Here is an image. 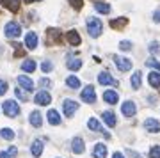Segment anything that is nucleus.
<instances>
[{
	"mask_svg": "<svg viewBox=\"0 0 160 158\" xmlns=\"http://www.w3.org/2000/svg\"><path fill=\"white\" fill-rule=\"evenodd\" d=\"M46 119H48V123H50L52 126H57V124H61V114H59L55 108L48 110V114H46Z\"/></svg>",
	"mask_w": 160,
	"mask_h": 158,
	"instance_id": "aec40b11",
	"label": "nucleus"
},
{
	"mask_svg": "<svg viewBox=\"0 0 160 158\" xmlns=\"http://www.w3.org/2000/svg\"><path fill=\"white\" fill-rule=\"evenodd\" d=\"M62 108H64V116L71 119V117L75 116V112L78 110V103H77V101H73V100H64Z\"/></svg>",
	"mask_w": 160,
	"mask_h": 158,
	"instance_id": "423d86ee",
	"label": "nucleus"
},
{
	"mask_svg": "<svg viewBox=\"0 0 160 158\" xmlns=\"http://www.w3.org/2000/svg\"><path fill=\"white\" fill-rule=\"evenodd\" d=\"M29 123L34 126V128H39L41 124H43V116H41L39 110H34V112H30L29 116Z\"/></svg>",
	"mask_w": 160,
	"mask_h": 158,
	"instance_id": "a211bd4d",
	"label": "nucleus"
},
{
	"mask_svg": "<svg viewBox=\"0 0 160 158\" xmlns=\"http://www.w3.org/2000/svg\"><path fill=\"white\" fill-rule=\"evenodd\" d=\"M153 20H155L157 23H160V9H157V11L153 12Z\"/></svg>",
	"mask_w": 160,
	"mask_h": 158,
	"instance_id": "37998d69",
	"label": "nucleus"
},
{
	"mask_svg": "<svg viewBox=\"0 0 160 158\" xmlns=\"http://www.w3.org/2000/svg\"><path fill=\"white\" fill-rule=\"evenodd\" d=\"M66 39H68L69 45H73V46H78L80 43H82V37L78 36L77 30H68V32H66Z\"/></svg>",
	"mask_w": 160,
	"mask_h": 158,
	"instance_id": "6ab92c4d",
	"label": "nucleus"
},
{
	"mask_svg": "<svg viewBox=\"0 0 160 158\" xmlns=\"http://www.w3.org/2000/svg\"><path fill=\"white\" fill-rule=\"evenodd\" d=\"M98 82H100L102 85H116L118 84V82L112 78V75L107 73V71H102V73L98 75Z\"/></svg>",
	"mask_w": 160,
	"mask_h": 158,
	"instance_id": "f3484780",
	"label": "nucleus"
},
{
	"mask_svg": "<svg viewBox=\"0 0 160 158\" xmlns=\"http://www.w3.org/2000/svg\"><path fill=\"white\" fill-rule=\"evenodd\" d=\"M133 48V43L132 41H121L119 43V50L121 52H130Z\"/></svg>",
	"mask_w": 160,
	"mask_h": 158,
	"instance_id": "473e14b6",
	"label": "nucleus"
},
{
	"mask_svg": "<svg viewBox=\"0 0 160 158\" xmlns=\"http://www.w3.org/2000/svg\"><path fill=\"white\" fill-rule=\"evenodd\" d=\"M121 112H123L125 117H133L135 112H137V107H135V103L132 101V100H126L123 103V107H121Z\"/></svg>",
	"mask_w": 160,
	"mask_h": 158,
	"instance_id": "0eeeda50",
	"label": "nucleus"
},
{
	"mask_svg": "<svg viewBox=\"0 0 160 158\" xmlns=\"http://www.w3.org/2000/svg\"><path fill=\"white\" fill-rule=\"evenodd\" d=\"M103 101L109 103V105H116V103L119 101V94H118L116 91H112V89L105 91V92H103Z\"/></svg>",
	"mask_w": 160,
	"mask_h": 158,
	"instance_id": "4468645a",
	"label": "nucleus"
},
{
	"mask_svg": "<svg viewBox=\"0 0 160 158\" xmlns=\"http://www.w3.org/2000/svg\"><path fill=\"white\" fill-rule=\"evenodd\" d=\"M50 85H52V80L50 78H41L39 80V87H41V89H43V87H45V89H48Z\"/></svg>",
	"mask_w": 160,
	"mask_h": 158,
	"instance_id": "ea45409f",
	"label": "nucleus"
},
{
	"mask_svg": "<svg viewBox=\"0 0 160 158\" xmlns=\"http://www.w3.org/2000/svg\"><path fill=\"white\" fill-rule=\"evenodd\" d=\"M14 50H16V52H14V57H23V55H25V50H23L20 45H14Z\"/></svg>",
	"mask_w": 160,
	"mask_h": 158,
	"instance_id": "a19ab883",
	"label": "nucleus"
},
{
	"mask_svg": "<svg viewBox=\"0 0 160 158\" xmlns=\"http://www.w3.org/2000/svg\"><path fill=\"white\" fill-rule=\"evenodd\" d=\"M71 151L75 155H82V153L86 151V144L82 141V137H73V141H71Z\"/></svg>",
	"mask_w": 160,
	"mask_h": 158,
	"instance_id": "9d476101",
	"label": "nucleus"
},
{
	"mask_svg": "<svg viewBox=\"0 0 160 158\" xmlns=\"http://www.w3.org/2000/svg\"><path fill=\"white\" fill-rule=\"evenodd\" d=\"M141 77H142V71H135L132 75V89H141Z\"/></svg>",
	"mask_w": 160,
	"mask_h": 158,
	"instance_id": "a878e982",
	"label": "nucleus"
},
{
	"mask_svg": "<svg viewBox=\"0 0 160 158\" xmlns=\"http://www.w3.org/2000/svg\"><path fill=\"white\" fill-rule=\"evenodd\" d=\"M36 105H39V107H46V105H50L52 103V96L50 92H46V91H41V92H38L34 98Z\"/></svg>",
	"mask_w": 160,
	"mask_h": 158,
	"instance_id": "6e6552de",
	"label": "nucleus"
},
{
	"mask_svg": "<svg viewBox=\"0 0 160 158\" xmlns=\"http://www.w3.org/2000/svg\"><path fill=\"white\" fill-rule=\"evenodd\" d=\"M2 2H4V0H0V4H2Z\"/></svg>",
	"mask_w": 160,
	"mask_h": 158,
	"instance_id": "de8ad7c7",
	"label": "nucleus"
},
{
	"mask_svg": "<svg viewBox=\"0 0 160 158\" xmlns=\"http://www.w3.org/2000/svg\"><path fill=\"white\" fill-rule=\"evenodd\" d=\"M102 119L105 121V124H107L109 128H114L116 123H118V119H116V114L112 112V110H105V112L102 114Z\"/></svg>",
	"mask_w": 160,
	"mask_h": 158,
	"instance_id": "dca6fc26",
	"label": "nucleus"
},
{
	"mask_svg": "<svg viewBox=\"0 0 160 158\" xmlns=\"http://www.w3.org/2000/svg\"><path fill=\"white\" fill-rule=\"evenodd\" d=\"M92 156L94 158H107V147L105 144H96L92 149Z\"/></svg>",
	"mask_w": 160,
	"mask_h": 158,
	"instance_id": "393cba45",
	"label": "nucleus"
},
{
	"mask_svg": "<svg viewBox=\"0 0 160 158\" xmlns=\"http://www.w3.org/2000/svg\"><path fill=\"white\" fill-rule=\"evenodd\" d=\"M14 94H16L18 100H22V101H29V94H25L23 89H14Z\"/></svg>",
	"mask_w": 160,
	"mask_h": 158,
	"instance_id": "c9c22d12",
	"label": "nucleus"
},
{
	"mask_svg": "<svg viewBox=\"0 0 160 158\" xmlns=\"http://www.w3.org/2000/svg\"><path fill=\"white\" fill-rule=\"evenodd\" d=\"M0 135H2V139H6V141H12L14 139V131L9 130V128H2L0 130Z\"/></svg>",
	"mask_w": 160,
	"mask_h": 158,
	"instance_id": "2f4dec72",
	"label": "nucleus"
},
{
	"mask_svg": "<svg viewBox=\"0 0 160 158\" xmlns=\"http://www.w3.org/2000/svg\"><path fill=\"white\" fill-rule=\"evenodd\" d=\"M46 43L48 45H53V43H61V30L59 28H48L46 30Z\"/></svg>",
	"mask_w": 160,
	"mask_h": 158,
	"instance_id": "f8f14e48",
	"label": "nucleus"
},
{
	"mask_svg": "<svg viewBox=\"0 0 160 158\" xmlns=\"http://www.w3.org/2000/svg\"><path fill=\"white\" fill-rule=\"evenodd\" d=\"M144 128H146V131H149V133H158L160 131V123L153 117H148L146 121H144Z\"/></svg>",
	"mask_w": 160,
	"mask_h": 158,
	"instance_id": "ddd939ff",
	"label": "nucleus"
},
{
	"mask_svg": "<svg viewBox=\"0 0 160 158\" xmlns=\"http://www.w3.org/2000/svg\"><path fill=\"white\" fill-rule=\"evenodd\" d=\"M4 34H6L9 39H16V37H20V36H22V27H20V23L7 22L6 28H4Z\"/></svg>",
	"mask_w": 160,
	"mask_h": 158,
	"instance_id": "7ed1b4c3",
	"label": "nucleus"
},
{
	"mask_svg": "<svg viewBox=\"0 0 160 158\" xmlns=\"http://www.w3.org/2000/svg\"><path fill=\"white\" fill-rule=\"evenodd\" d=\"M41 69H43V73H50V71H53V64H52V61H43Z\"/></svg>",
	"mask_w": 160,
	"mask_h": 158,
	"instance_id": "72a5a7b5",
	"label": "nucleus"
},
{
	"mask_svg": "<svg viewBox=\"0 0 160 158\" xmlns=\"http://www.w3.org/2000/svg\"><path fill=\"white\" fill-rule=\"evenodd\" d=\"M16 155H18V149L14 146H11V147H7V151L0 153V158H16Z\"/></svg>",
	"mask_w": 160,
	"mask_h": 158,
	"instance_id": "c85d7f7f",
	"label": "nucleus"
},
{
	"mask_svg": "<svg viewBox=\"0 0 160 158\" xmlns=\"http://www.w3.org/2000/svg\"><path fill=\"white\" fill-rule=\"evenodd\" d=\"M87 128L92 130V131H103L102 123H100L98 119H94V117H91L89 121H87ZM103 137H105V139H110V133H109V131H103Z\"/></svg>",
	"mask_w": 160,
	"mask_h": 158,
	"instance_id": "1a4fd4ad",
	"label": "nucleus"
},
{
	"mask_svg": "<svg viewBox=\"0 0 160 158\" xmlns=\"http://www.w3.org/2000/svg\"><path fill=\"white\" fill-rule=\"evenodd\" d=\"M98 2H100V0H98Z\"/></svg>",
	"mask_w": 160,
	"mask_h": 158,
	"instance_id": "09e8293b",
	"label": "nucleus"
},
{
	"mask_svg": "<svg viewBox=\"0 0 160 158\" xmlns=\"http://www.w3.org/2000/svg\"><path fill=\"white\" fill-rule=\"evenodd\" d=\"M16 80H18V84L22 85V89H25L27 92H32V91H34V82H32L27 75H20Z\"/></svg>",
	"mask_w": 160,
	"mask_h": 158,
	"instance_id": "9b49d317",
	"label": "nucleus"
},
{
	"mask_svg": "<svg viewBox=\"0 0 160 158\" xmlns=\"http://www.w3.org/2000/svg\"><path fill=\"white\" fill-rule=\"evenodd\" d=\"M149 52L151 53H160V43H157V41L149 43Z\"/></svg>",
	"mask_w": 160,
	"mask_h": 158,
	"instance_id": "58836bf2",
	"label": "nucleus"
},
{
	"mask_svg": "<svg viewBox=\"0 0 160 158\" xmlns=\"http://www.w3.org/2000/svg\"><path fill=\"white\" fill-rule=\"evenodd\" d=\"M94 9H96V12H100V14H109L110 12V6L105 4V2H96V4H94Z\"/></svg>",
	"mask_w": 160,
	"mask_h": 158,
	"instance_id": "bb28decb",
	"label": "nucleus"
},
{
	"mask_svg": "<svg viewBox=\"0 0 160 158\" xmlns=\"http://www.w3.org/2000/svg\"><path fill=\"white\" fill-rule=\"evenodd\" d=\"M6 92H7V82L0 80V96H4Z\"/></svg>",
	"mask_w": 160,
	"mask_h": 158,
	"instance_id": "79ce46f5",
	"label": "nucleus"
},
{
	"mask_svg": "<svg viewBox=\"0 0 160 158\" xmlns=\"http://www.w3.org/2000/svg\"><path fill=\"white\" fill-rule=\"evenodd\" d=\"M2 6L7 7L11 12H18L20 11V6H22V0H4Z\"/></svg>",
	"mask_w": 160,
	"mask_h": 158,
	"instance_id": "5701e85b",
	"label": "nucleus"
},
{
	"mask_svg": "<svg viewBox=\"0 0 160 158\" xmlns=\"http://www.w3.org/2000/svg\"><path fill=\"white\" fill-rule=\"evenodd\" d=\"M146 66H149V68H157V71L160 73V62L157 61V59H148V61H146Z\"/></svg>",
	"mask_w": 160,
	"mask_h": 158,
	"instance_id": "e433bc0d",
	"label": "nucleus"
},
{
	"mask_svg": "<svg viewBox=\"0 0 160 158\" xmlns=\"http://www.w3.org/2000/svg\"><path fill=\"white\" fill-rule=\"evenodd\" d=\"M112 61L116 62V66L119 71L126 73V71H130L132 69V61L130 59H126V57H119V55H112Z\"/></svg>",
	"mask_w": 160,
	"mask_h": 158,
	"instance_id": "20e7f679",
	"label": "nucleus"
},
{
	"mask_svg": "<svg viewBox=\"0 0 160 158\" xmlns=\"http://www.w3.org/2000/svg\"><path fill=\"white\" fill-rule=\"evenodd\" d=\"M68 68L71 69V71H78V69L82 68V61H80V59H73V61H68Z\"/></svg>",
	"mask_w": 160,
	"mask_h": 158,
	"instance_id": "7c9ffc66",
	"label": "nucleus"
},
{
	"mask_svg": "<svg viewBox=\"0 0 160 158\" xmlns=\"http://www.w3.org/2000/svg\"><path fill=\"white\" fill-rule=\"evenodd\" d=\"M30 153H32V156L34 158H39L43 155V141H34L32 142V146H30Z\"/></svg>",
	"mask_w": 160,
	"mask_h": 158,
	"instance_id": "4be33fe9",
	"label": "nucleus"
},
{
	"mask_svg": "<svg viewBox=\"0 0 160 158\" xmlns=\"http://www.w3.org/2000/svg\"><path fill=\"white\" fill-rule=\"evenodd\" d=\"M148 84L153 87V89H158L160 87V73L158 71H151L148 75Z\"/></svg>",
	"mask_w": 160,
	"mask_h": 158,
	"instance_id": "b1692460",
	"label": "nucleus"
},
{
	"mask_svg": "<svg viewBox=\"0 0 160 158\" xmlns=\"http://www.w3.org/2000/svg\"><path fill=\"white\" fill-rule=\"evenodd\" d=\"M66 85H68V87H71V89H78V87H80L78 77H75V75L68 77V78H66Z\"/></svg>",
	"mask_w": 160,
	"mask_h": 158,
	"instance_id": "cd10ccee",
	"label": "nucleus"
},
{
	"mask_svg": "<svg viewBox=\"0 0 160 158\" xmlns=\"http://www.w3.org/2000/svg\"><path fill=\"white\" fill-rule=\"evenodd\" d=\"M126 25H128V18H125V16L110 20V27L114 28V30H121V28H125Z\"/></svg>",
	"mask_w": 160,
	"mask_h": 158,
	"instance_id": "412c9836",
	"label": "nucleus"
},
{
	"mask_svg": "<svg viewBox=\"0 0 160 158\" xmlns=\"http://www.w3.org/2000/svg\"><path fill=\"white\" fill-rule=\"evenodd\" d=\"M103 30V23L100 22V18H87V32H89V36L91 37H98V36L102 34Z\"/></svg>",
	"mask_w": 160,
	"mask_h": 158,
	"instance_id": "f257e3e1",
	"label": "nucleus"
},
{
	"mask_svg": "<svg viewBox=\"0 0 160 158\" xmlns=\"http://www.w3.org/2000/svg\"><path fill=\"white\" fill-rule=\"evenodd\" d=\"M80 98L84 100L86 103H94L96 101V92H94V87L92 85H86L84 89H82V92H80Z\"/></svg>",
	"mask_w": 160,
	"mask_h": 158,
	"instance_id": "39448f33",
	"label": "nucleus"
},
{
	"mask_svg": "<svg viewBox=\"0 0 160 158\" xmlns=\"http://www.w3.org/2000/svg\"><path fill=\"white\" fill-rule=\"evenodd\" d=\"M2 110L7 117H16L20 116V105H18L14 100H7V101L2 103Z\"/></svg>",
	"mask_w": 160,
	"mask_h": 158,
	"instance_id": "f03ea898",
	"label": "nucleus"
},
{
	"mask_svg": "<svg viewBox=\"0 0 160 158\" xmlns=\"http://www.w3.org/2000/svg\"><path fill=\"white\" fill-rule=\"evenodd\" d=\"M27 4H32V2H39V0H25Z\"/></svg>",
	"mask_w": 160,
	"mask_h": 158,
	"instance_id": "49530a36",
	"label": "nucleus"
},
{
	"mask_svg": "<svg viewBox=\"0 0 160 158\" xmlns=\"http://www.w3.org/2000/svg\"><path fill=\"white\" fill-rule=\"evenodd\" d=\"M36 46H38V34L36 32H29L25 36V48L27 50H36Z\"/></svg>",
	"mask_w": 160,
	"mask_h": 158,
	"instance_id": "2eb2a0df",
	"label": "nucleus"
},
{
	"mask_svg": "<svg viewBox=\"0 0 160 158\" xmlns=\"http://www.w3.org/2000/svg\"><path fill=\"white\" fill-rule=\"evenodd\" d=\"M128 153H130V155H132V156H133V158H142V156H139L137 153H133V151H128Z\"/></svg>",
	"mask_w": 160,
	"mask_h": 158,
	"instance_id": "a18cd8bd",
	"label": "nucleus"
},
{
	"mask_svg": "<svg viewBox=\"0 0 160 158\" xmlns=\"http://www.w3.org/2000/svg\"><path fill=\"white\" fill-rule=\"evenodd\" d=\"M149 158H160V146H153L149 149Z\"/></svg>",
	"mask_w": 160,
	"mask_h": 158,
	"instance_id": "4c0bfd02",
	"label": "nucleus"
},
{
	"mask_svg": "<svg viewBox=\"0 0 160 158\" xmlns=\"http://www.w3.org/2000/svg\"><path fill=\"white\" fill-rule=\"evenodd\" d=\"M112 158H125V156H123V155H121L119 151H116L114 155H112Z\"/></svg>",
	"mask_w": 160,
	"mask_h": 158,
	"instance_id": "c03bdc74",
	"label": "nucleus"
},
{
	"mask_svg": "<svg viewBox=\"0 0 160 158\" xmlns=\"http://www.w3.org/2000/svg\"><path fill=\"white\" fill-rule=\"evenodd\" d=\"M69 2V6L73 7L75 11H80L82 7H84V0H68Z\"/></svg>",
	"mask_w": 160,
	"mask_h": 158,
	"instance_id": "f704fd0d",
	"label": "nucleus"
},
{
	"mask_svg": "<svg viewBox=\"0 0 160 158\" xmlns=\"http://www.w3.org/2000/svg\"><path fill=\"white\" fill-rule=\"evenodd\" d=\"M22 69L25 71V73H32V71L36 69V62L32 61V59H29V61H25V62L22 64Z\"/></svg>",
	"mask_w": 160,
	"mask_h": 158,
	"instance_id": "c756f323",
	"label": "nucleus"
}]
</instances>
